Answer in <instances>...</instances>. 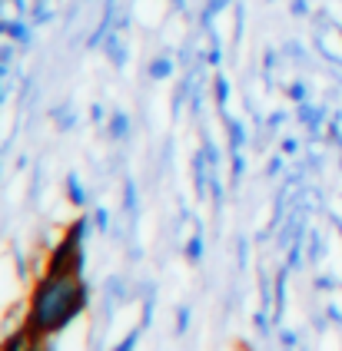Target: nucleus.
Listing matches in <instances>:
<instances>
[{
    "mask_svg": "<svg viewBox=\"0 0 342 351\" xmlns=\"http://www.w3.org/2000/svg\"><path fill=\"white\" fill-rule=\"evenodd\" d=\"M83 305V285L77 275H54L47 272L41 289L34 295V308H30V328L37 335L57 332L63 328Z\"/></svg>",
    "mask_w": 342,
    "mask_h": 351,
    "instance_id": "nucleus-1",
    "label": "nucleus"
},
{
    "mask_svg": "<svg viewBox=\"0 0 342 351\" xmlns=\"http://www.w3.org/2000/svg\"><path fill=\"white\" fill-rule=\"evenodd\" d=\"M54 275H77L80 272V226H73L70 235L63 239L60 245L50 255V269Z\"/></svg>",
    "mask_w": 342,
    "mask_h": 351,
    "instance_id": "nucleus-2",
    "label": "nucleus"
},
{
    "mask_svg": "<svg viewBox=\"0 0 342 351\" xmlns=\"http://www.w3.org/2000/svg\"><path fill=\"white\" fill-rule=\"evenodd\" d=\"M34 348H37V335L34 332H17L3 345V351H34Z\"/></svg>",
    "mask_w": 342,
    "mask_h": 351,
    "instance_id": "nucleus-3",
    "label": "nucleus"
},
{
    "mask_svg": "<svg viewBox=\"0 0 342 351\" xmlns=\"http://www.w3.org/2000/svg\"><path fill=\"white\" fill-rule=\"evenodd\" d=\"M34 351H41V348H34Z\"/></svg>",
    "mask_w": 342,
    "mask_h": 351,
    "instance_id": "nucleus-4",
    "label": "nucleus"
}]
</instances>
